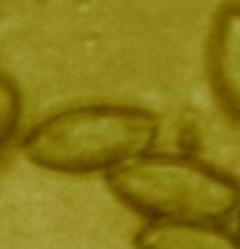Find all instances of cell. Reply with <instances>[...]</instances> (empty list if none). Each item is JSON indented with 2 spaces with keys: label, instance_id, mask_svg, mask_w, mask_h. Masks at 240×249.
Returning <instances> with one entry per match:
<instances>
[{
  "label": "cell",
  "instance_id": "cell-4",
  "mask_svg": "<svg viewBox=\"0 0 240 249\" xmlns=\"http://www.w3.org/2000/svg\"><path fill=\"white\" fill-rule=\"evenodd\" d=\"M137 249H240V237L199 220H150L135 237Z\"/></svg>",
  "mask_w": 240,
  "mask_h": 249
},
{
  "label": "cell",
  "instance_id": "cell-2",
  "mask_svg": "<svg viewBox=\"0 0 240 249\" xmlns=\"http://www.w3.org/2000/svg\"><path fill=\"white\" fill-rule=\"evenodd\" d=\"M109 189L150 220L220 222L240 204V185L191 156L142 154L107 171Z\"/></svg>",
  "mask_w": 240,
  "mask_h": 249
},
{
  "label": "cell",
  "instance_id": "cell-5",
  "mask_svg": "<svg viewBox=\"0 0 240 249\" xmlns=\"http://www.w3.org/2000/svg\"><path fill=\"white\" fill-rule=\"evenodd\" d=\"M21 115V99L14 82L0 72V146L6 144L16 132Z\"/></svg>",
  "mask_w": 240,
  "mask_h": 249
},
{
  "label": "cell",
  "instance_id": "cell-3",
  "mask_svg": "<svg viewBox=\"0 0 240 249\" xmlns=\"http://www.w3.org/2000/svg\"><path fill=\"white\" fill-rule=\"evenodd\" d=\"M209 78L226 115L240 123V2L217 14L209 39Z\"/></svg>",
  "mask_w": 240,
  "mask_h": 249
},
{
  "label": "cell",
  "instance_id": "cell-1",
  "mask_svg": "<svg viewBox=\"0 0 240 249\" xmlns=\"http://www.w3.org/2000/svg\"><path fill=\"white\" fill-rule=\"evenodd\" d=\"M158 130V117L139 107H78L33 128L23 140V152L33 163L55 171H109L146 154Z\"/></svg>",
  "mask_w": 240,
  "mask_h": 249
}]
</instances>
